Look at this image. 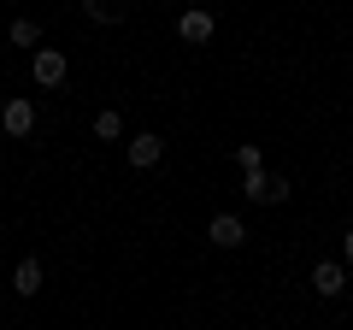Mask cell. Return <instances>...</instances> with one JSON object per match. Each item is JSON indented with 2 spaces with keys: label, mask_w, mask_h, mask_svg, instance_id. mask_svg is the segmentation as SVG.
<instances>
[{
  "label": "cell",
  "mask_w": 353,
  "mask_h": 330,
  "mask_svg": "<svg viewBox=\"0 0 353 330\" xmlns=\"http://www.w3.org/2000/svg\"><path fill=\"white\" fill-rule=\"evenodd\" d=\"M241 177H248V183H241L248 201H265V206H283V201H289V183H283V177H265V171H241Z\"/></svg>",
  "instance_id": "obj_1"
},
{
  "label": "cell",
  "mask_w": 353,
  "mask_h": 330,
  "mask_svg": "<svg viewBox=\"0 0 353 330\" xmlns=\"http://www.w3.org/2000/svg\"><path fill=\"white\" fill-rule=\"evenodd\" d=\"M30 71H36V83H41V89H59V83H65V71H71V59H65L59 48H36V65H30Z\"/></svg>",
  "instance_id": "obj_2"
},
{
  "label": "cell",
  "mask_w": 353,
  "mask_h": 330,
  "mask_svg": "<svg viewBox=\"0 0 353 330\" xmlns=\"http://www.w3.org/2000/svg\"><path fill=\"white\" fill-rule=\"evenodd\" d=\"M0 124H6V136H30V130H36V106H30L24 95H12V101L0 106Z\"/></svg>",
  "instance_id": "obj_3"
},
{
  "label": "cell",
  "mask_w": 353,
  "mask_h": 330,
  "mask_svg": "<svg viewBox=\"0 0 353 330\" xmlns=\"http://www.w3.org/2000/svg\"><path fill=\"white\" fill-rule=\"evenodd\" d=\"M212 30H218V18L206 12V6H189V12H183V24H176V36L201 48V41H212Z\"/></svg>",
  "instance_id": "obj_4"
},
{
  "label": "cell",
  "mask_w": 353,
  "mask_h": 330,
  "mask_svg": "<svg viewBox=\"0 0 353 330\" xmlns=\"http://www.w3.org/2000/svg\"><path fill=\"white\" fill-rule=\"evenodd\" d=\"M206 236H212V248H241V242H248V224H241L236 213H218L212 224H206Z\"/></svg>",
  "instance_id": "obj_5"
},
{
  "label": "cell",
  "mask_w": 353,
  "mask_h": 330,
  "mask_svg": "<svg viewBox=\"0 0 353 330\" xmlns=\"http://www.w3.org/2000/svg\"><path fill=\"white\" fill-rule=\"evenodd\" d=\"M312 289H318V295H330V301H336V295L347 289V271H341L336 260H324V266H312Z\"/></svg>",
  "instance_id": "obj_6"
},
{
  "label": "cell",
  "mask_w": 353,
  "mask_h": 330,
  "mask_svg": "<svg viewBox=\"0 0 353 330\" xmlns=\"http://www.w3.org/2000/svg\"><path fill=\"white\" fill-rule=\"evenodd\" d=\"M159 159H165V142L153 136V130L130 142V165H136V171H148V165H159Z\"/></svg>",
  "instance_id": "obj_7"
},
{
  "label": "cell",
  "mask_w": 353,
  "mask_h": 330,
  "mask_svg": "<svg viewBox=\"0 0 353 330\" xmlns=\"http://www.w3.org/2000/svg\"><path fill=\"white\" fill-rule=\"evenodd\" d=\"M12 289H18V295H36V289H41V266H36V260H18Z\"/></svg>",
  "instance_id": "obj_8"
},
{
  "label": "cell",
  "mask_w": 353,
  "mask_h": 330,
  "mask_svg": "<svg viewBox=\"0 0 353 330\" xmlns=\"http://www.w3.org/2000/svg\"><path fill=\"white\" fill-rule=\"evenodd\" d=\"M94 136H101V142H118V136H124V118H118L112 106H106V113H94Z\"/></svg>",
  "instance_id": "obj_9"
},
{
  "label": "cell",
  "mask_w": 353,
  "mask_h": 330,
  "mask_svg": "<svg viewBox=\"0 0 353 330\" xmlns=\"http://www.w3.org/2000/svg\"><path fill=\"white\" fill-rule=\"evenodd\" d=\"M41 41V24L36 18H12V48H36Z\"/></svg>",
  "instance_id": "obj_10"
},
{
  "label": "cell",
  "mask_w": 353,
  "mask_h": 330,
  "mask_svg": "<svg viewBox=\"0 0 353 330\" xmlns=\"http://www.w3.org/2000/svg\"><path fill=\"white\" fill-rule=\"evenodd\" d=\"M83 12L94 18V24H106V18H118L124 6H118V0H83Z\"/></svg>",
  "instance_id": "obj_11"
},
{
  "label": "cell",
  "mask_w": 353,
  "mask_h": 330,
  "mask_svg": "<svg viewBox=\"0 0 353 330\" xmlns=\"http://www.w3.org/2000/svg\"><path fill=\"white\" fill-rule=\"evenodd\" d=\"M236 165H241V171H259V148H253V142H241V148H236Z\"/></svg>",
  "instance_id": "obj_12"
},
{
  "label": "cell",
  "mask_w": 353,
  "mask_h": 330,
  "mask_svg": "<svg viewBox=\"0 0 353 330\" xmlns=\"http://www.w3.org/2000/svg\"><path fill=\"white\" fill-rule=\"evenodd\" d=\"M341 260H347V266H353V230H347V236H341Z\"/></svg>",
  "instance_id": "obj_13"
},
{
  "label": "cell",
  "mask_w": 353,
  "mask_h": 330,
  "mask_svg": "<svg viewBox=\"0 0 353 330\" xmlns=\"http://www.w3.org/2000/svg\"><path fill=\"white\" fill-rule=\"evenodd\" d=\"M0 106H6V101H0Z\"/></svg>",
  "instance_id": "obj_14"
}]
</instances>
